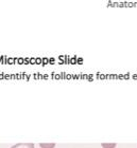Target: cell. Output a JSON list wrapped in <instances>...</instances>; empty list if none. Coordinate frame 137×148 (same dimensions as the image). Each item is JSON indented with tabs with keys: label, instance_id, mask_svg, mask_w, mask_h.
Masks as SVG:
<instances>
[{
	"label": "cell",
	"instance_id": "obj_1",
	"mask_svg": "<svg viewBox=\"0 0 137 148\" xmlns=\"http://www.w3.org/2000/svg\"><path fill=\"white\" fill-rule=\"evenodd\" d=\"M11 148H34V144L33 143H18L13 145Z\"/></svg>",
	"mask_w": 137,
	"mask_h": 148
},
{
	"label": "cell",
	"instance_id": "obj_2",
	"mask_svg": "<svg viewBox=\"0 0 137 148\" xmlns=\"http://www.w3.org/2000/svg\"><path fill=\"white\" fill-rule=\"evenodd\" d=\"M39 146H41V148H54L55 144L54 143H41Z\"/></svg>",
	"mask_w": 137,
	"mask_h": 148
},
{
	"label": "cell",
	"instance_id": "obj_3",
	"mask_svg": "<svg viewBox=\"0 0 137 148\" xmlns=\"http://www.w3.org/2000/svg\"><path fill=\"white\" fill-rule=\"evenodd\" d=\"M101 146H102L103 148H115L116 144L115 143H103Z\"/></svg>",
	"mask_w": 137,
	"mask_h": 148
}]
</instances>
